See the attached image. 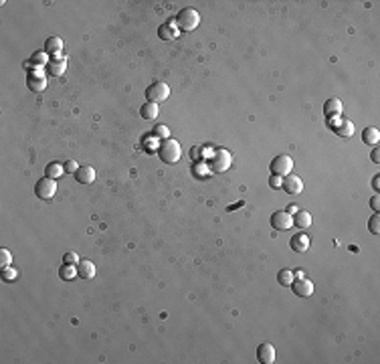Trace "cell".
<instances>
[{"label":"cell","mask_w":380,"mask_h":364,"mask_svg":"<svg viewBox=\"0 0 380 364\" xmlns=\"http://www.w3.org/2000/svg\"><path fill=\"white\" fill-rule=\"evenodd\" d=\"M174 24L178 26V31H184V33H190L194 31L196 26L200 24V15L194 10V8H182L178 15L174 19Z\"/></svg>","instance_id":"1"},{"label":"cell","mask_w":380,"mask_h":364,"mask_svg":"<svg viewBox=\"0 0 380 364\" xmlns=\"http://www.w3.org/2000/svg\"><path fill=\"white\" fill-rule=\"evenodd\" d=\"M158 156L160 160L164 162V164H174V162H178L180 156H182V150H180V144L176 140H164L160 146H158Z\"/></svg>","instance_id":"2"},{"label":"cell","mask_w":380,"mask_h":364,"mask_svg":"<svg viewBox=\"0 0 380 364\" xmlns=\"http://www.w3.org/2000/svg\"><path fill=\"white\" fill-rule=\"evenodd\" d=\"M170 97V87L164 83V81H156L150 87L146 89V99L150 103H162Z\"/></svg>","instance_id":"3"},{"label":"cell","mask_w":380,"mask_h":364,"mask_svg":"<svg viewBox=\"0 0 380 364\" xmlns=\"http://www.w3.org/2000/svg\"><path fill=\"white\" fill-rule=\"evenodd\" d=\"M55 192H57V182H55V178H49V176H43L37 184H35V194H37V198H40V200H49V198H53L55 196Z\"/></svg>","instance_id":"4"},{"label":"cell","mask_w":380,"mask_h":364,"mask_svg":"<svg viewBox=\"0 0 380 364\" xmlns=\"http://www.w3.org/2000/svg\"><path fill=\"white\" fill-rule=\"evenodd\" d=\"M230 152L225 150V148H216V150L212 152V158H210V168L214 172H225L230 168Z\"/></svg>","instance_id":"5"},{"label":"cell","mask_w":380,"mask_h":364,"mask_svg":"<svg viewBox=\"0 0 380 364\" xmlns=\"http://www.w3.org/2000/svg\"><path fill=\"white\" fill-rule=\"evenodd\" d=\"M269 168L273 174H277V176H287V174L293 170V160L287 154H279V156H275L273 160H271Z\"/></svg>","instance_id":"6"},{"label":"cell","mask_w":380,"mask_h":364,"mask_svg":"<svg viewBox=\"0 0 380 364\" xmlns=\"http://www.w3.org/2000/svg\"><path fill=\"white\" fill-rule=\"evenodd\" d=\"M269 223H271V229H275V231H289V227L293 225V219L287 211H277L271 214Z\"/></svg>","instance_id":"7"},{"label":"cell","mask_w":380,"mask_h":364,"mask_svg":"<svg viewBox=\"0 0 380 364\" xmlns=\"http://www.w3.org/2000/svg\"><path fill=\"white\" fill-rule=\"evenodd\" d=\"M291 291L297 295V298H309L311 293H314V283H311L309 279H293L291 281Z\"/></svg>","instance_id":"8"},{"label":"cell","mask_w":380,"mask_h":364,"mask_svg":"<svg viewBox=\"0 0 380 364\" xmlns=\"http://www.w3.org/2000/svg\"><path fill=\"white\" fill-rule=\"evenodd\" d=\"M26 85H29V89H33V91H43L47 87V79H45V73L40 71V67H37V69H33L29 73V77H26Z\"/></svg>","instance_id":"9"},{"label":"cell","mask_w":380,"mask_h":364,"mask_svg":"<svg viewBox=\"0 0 380 364\" xmlns=\"http://www.w3.org/2000/svg\"><path fill=\"white\" fill-rule=\"evenodd\" d=\"M281 188L287 194H300L304 191V182H302L300 176H295V174H287V176H283Z\"/></svg>","instance_id":"10"},{"label":"cell","mask_w":380,"mask_h":364,"mask_svg":"<svg viewBox=\"0 0 380 364\" xmlns=\"http://www.w3.org/2000/svg\"><path fill=\"white\" fill-rule=\"evenodd\" d=\"M257 360H259L261 364H273L275 362V348L273 344H261L259 348H257Z\"/></svg>","instance_id":"11"},{"label":"cell","mask_w":380,"mask_h":364,"mask_svg":"<svg viewBox=\"0 0 380 364\" xmlns=\"http://www.w3.org/2000/svg\"><path fill=\"white\" fill-rule=\"evenodd\" d=\"M332 130L338 134V136L342 138H350L352 134H354V124H352L350 119H336V124H332Z\"/></svg>","instance_id":"12"},{"label":"cell","mask_w":380,"mask_h":364,"mask_svg":"<svg viewBox=\"0 0 380 364\" xmlns=\"http://www.w3.org/2000/svg\"><path fill=\"white\" fill-rule=\"evenodd\" d=\"M158 37L162 40H172V38H178V26L174 24V19L170 22H164L158 26Z\"/></svg>","instance_id":"13"},{"label":"cell","mask_w":380,"mask_h":364,"mask_svg":"<svg viewBox=\"0 0 380 364\" xmlns=\"http://www.w3.org/2000/svg\"><path fill=\"white\" fill-rule=\"evenodd\" d=\"M65 67H67L65 57L61 55V53H57V55H53V61H49L47 69H49V73H51V75L59 77V75H63V73H65Z\"/></svg>","instance_id":"14"},{"label":"cell","mask_w":380,"mask_h":364,"mask_svg":"<svg viewBox=\"0 0 380 364\" xmlns=\"http://www.w3.org/2000/svg\"><path fill=\"white\" fill-rule=\"evenodd\" d=\"M342 114V101L338 97H330L323 103V115L325 117H340Z\"/></svg>","instance_id":"15"},{"label":"cell","mask_w":380,"mask_h":364,"mask_svg":"<svg viewBox=\"0 0 380 364\" xmlns=\"http://www.w3.org/2000/svg\"><path fill=\"white\" fill-rule=\"evenodd\" d=\"M291 249L295 251V253H305L307 249H309V237L305 235V233H297V235H293L291 237Z\"/></svg>","instance_id":"16"},{"label":"cell","mask_w":380,"mask_h":364,"mask_svg":"<svg viewBox=\"0 0 380 364\" xmlns=\"http://www.w3.org/2000/svg\"><path fill=\"white\" fill-rule=\"evenodd\" d=\"M75 178L81 184H91L95 180V170L91 166H79V170L75 172Z\"/></svg>","instance_id":"17"},{"label":"cell","mask_w":380,"mask_h":364,"mask_svg":"<svg viewBox=\"0 0 380 364\" xmlns=\"http://www.w3.org/2000/svg\"><path fill=\"white\" fill-rule=\"evenodd\" d=\"M291 219H293V225L297 229H307V227H311V214L307 211H297V212H293Z\"/></svg>","instance_id":"18"},{"label":"cell","mask_w":380,"mask_h":364,"mask_svg":"<svg viewBox=\"0 0 380 364\" xmlns=\"http://www.w3.org/2000/svg\"><path fill=\"white\" fill-rule=\"evenodd\" d=\"M77 275L81 279H93L95 277V265L91 261H79L77 263Z\"/></svg>","instance_id":"19"},{"label":"cell","mask_w":380,"mask_h":364,"mask_svg":"<svg viewBox=\"0 0 380 364\" xmlns=\"http://www.w3.org/2000/svg\"><path fill=\"white\" fill-rule=\"evenodd\" d=\"M63 51V40L61 37H51L47 38V43H45V53H49V55H57V53Z\"/></svg>","instance_id":"20"},{"label":"cell","mask_w":380,"mask_h":364,"mask_svg":"<svg viewBox=\"0 0 380 364\" xmlns=\"http://www.w3.org/2000/svg\"><path fill=\"white\" fill-rule=\"evenodd\" d=\"M378 140H380V132H378V128H366V130L362 132V142H364V144L376 146Z\"/></svg>","instance_id":"21"},{"label":"cell","mask_w":380,"mask_h":364,"mask_svg":"<svg viewBox=\"0 0 380 364\" xmlns=\"http://www.w3.org/2000/svg\"><path fill=\"white\" fill-rule=\"evenodd\" d=\"M140 115L144 119H156L158 117V103H144L142 105V110H140Z\"/></svg>","instance_id":"22"},{"label":"cell","mask_w":380,"mask_h":364,"mask_svg":"<svg viewBox=\"0 0 380 364\" xmlns=\"http://www.w3.org/2000/svg\"><path fill=\"white\" fill-rule=\"evenodd\" d=\"M63 172H65L63 164H59V162H51V164L45 168V176H49V178H59Z\"/></svg>","instance_id":"23"},{"label":"cell","mask_w":380,"mask_h":364,"mask_svg":"<svg viewBox=\"0 0 380 364\" xmlns=\"http://www.w3.org/2000/svg\"><path fill=\"white\" fill-rule=\"evenodd\" d=\"M59 277L61 279H65V281H71L73 277H77V267L75 265H61V269H59Z\"/></svg>","instance_id":"24"},{"label":"cell","mask_w":380,"mask_h":364,"mask_svg":"<svg viewBox=\"0 0 380 364\" xmlns=\"http://www.w3.org/2000/svg\"><path fill=\"white\" fill-rule=\"evenodd\" d=\"M293 279H295V275H293V271H289V269H281V271L277 273V281H279V286H283V287L291 286Z\"/></svg>","instance_id":"25"},{"label":"cell","mask_w":380,"mask_h":364,"mask_svg":"<svg viewBox=\"0 0 380 364\" xmlns=\"http://www.w3.org/2000/svg\"><path fill=\"white\" fill-rule=\"evenodd\" d=\"M31 63H35L37 67H45V65H49V53H45V51H37L35 55H33V59H31Z\"/></svg>","instance_id":"26"},{"label":"cell","mask_w":380,"mask_h":364,"mask_svg":"<svg viewBox=\"0 0 380 364\" xmlns=\"http://www.w3.org/2000/svg\"><path fill=\"white\" fill-rule=\"evenodd\" d=\"M154 136L158 138V140H168L170 138V128L168 126H164V124H158L156 128H154Z\"/></svg>","instance_id":"27"},{"label":"cell","mask_w":380,"mask_h":364,"mask_svg":"<svg viewBox=\"0 0 380 364\" xmlns=\"http://www.w3.org/2000/svg\"><path fill=\"white\" fill-rule=\"evenodd\" d=\"M368 231H370L372 235H378V233H380V214H378V212H374L372 217L368 219Z\"/></svg>","instance_id":"28"},{"label":"cell","mask_w":380,"mask_h":364,"mask_svg":"<svg viewBox=\"0 0 380 364\" xmlns=\"http://www.w3.org/2000/svg\"><path fill=\"white\" fill-rule=\"evenodd\" d=\"M12 265V253L8 249H0V267L6 269Z\"/></svg>","instance_id":"29"},{"label":"cell","mask_w":380,"mask_h":364,"mask_svg":"<svg viewBox=\"0 0 380 364\" xmlns=\"http://www.w3.org/2000/svg\"><path fill=\"white\" fill-rule=\"evenodd\" d=\"M2 279H4V281H15V279H17V271H15L12 267L2 269Z\"/></svg>","instance_id":"30"},{"label":"cell","mask_w":380,"mask_h":364,"mask_svg":"<svg viewBox=\"0 0 380 364\" xmlns=\"http://www.w3.org/2000/svg\"><path fill=\"white\" fill-rule=\"evenodd\" d=\"M63 263H67V265H75V263H79V257H77V253H65V257H63Z\"/></svg>","instance_id":"31"},{"label":"cell","mask_w":380,"mask_h":364,"mask_svg":"<svg viewBox=\"0 0 380 364\" xmlns=\"http://www.w3.org/2000/svg\"><path fill=\"white\" fill-rule=\"evenodd\" d=\"M77 166H79V164H77V162H75V160H67V162H65V164H63V168H65V172H73V174H75V172L79 170Z\"/></svg>","instance_id":"32"},{"label":"cell","mask_w":380,"mask_h":364,"mask_svg":"<svg viewBox=\"0 0 380 364\" xmlns=\"http://www.w3.org/2000/svg\"><path fill=\"white\" fill-rule=\"evenodd\" d=\"M281 182H283V176H277V174H273V176L269 178V184L273 188H281Z\"/></svg>","instance_id":"33"},{"label":"cell","mask_w":380,"mask_h":364,"mask_svg":"<svg viewBox=\"0 0 380 364\" xmlns=\"http://www.w3.org/2000/svg\"><path fill=\"white\" fill-rule=\"evenodd\" d=\"M370 207H372V211H374V212H378V209H380V198H378V196H372Z\"/></svg>","instance_id":"34"},{"label":"cell","mask_w":380,"mask_h":364,"mask_svg":"<svg viewBox=\"0 0 380 364\" xmlns=\"http://www.w3.org/2000/svg\"><path fill=\"white\" fill-rule=\"evenodd\" d=\"M372 160L376 162V164L380 162V152H378V148H374V150H372Z\"/></svg>","instance_id":"35"},{"label":"cell","mask_w":380,"mask_h":364,"mask_svg":"<svg viewBox=\"0 0 380 364\" xmlns=\"http://www.w3.org/2000/svg\"><path fill=\"white\" fill-rule=\"evenodd\" d=\"M372 186H374L376 191H378V188H380V176H374V180H372Z\"/></svg>","instance_id":"36"},{"label":"cell","mask_w":380,"mask_h":364,"mask_svg":"<svg viewBox=\"0 0 380 364\" xmlns=\"http://www.w3.org/2000/svg\"><path fill=\"white\" fill-rule=\"evenodd\" d=\"M287 212H289V214H291V212H297V207H289Z\"/></svg>","instance_id":"37"}]
</instances>
